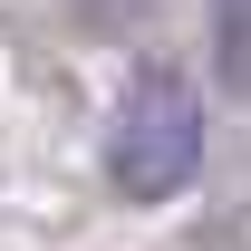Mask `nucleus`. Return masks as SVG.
I'll return each mask as SVG.
<instances>
[{"mask_svg": "<svg viewBox=\"0 0 251 251\" xmlns=\"http://www.w3.org/2000/svg\"><path fill=\"white\" fill-rule=\"evenodd\" d=\"M106 174H116L126 203H174L203 174V97H193L184 68H135L116 135H106Z\"/></svg>", "mask_w": 251, "mask_h": 251, "instance_id": "1", "label": "nucleus"}, {"mask_svg": "<svg viewBox=\"0 0 251 251\" xmlns=\"http://www.w3.org/2000/svg\"><path fill=\"white\" fill-rule=\"evenodd\" d=\"M213 58H222V77L251 97V0H213Z\"/></svg>", "mask_w": 251, "mask_h": 251, "instance_id": "2", "label": "nucleus"}]
</instances>
